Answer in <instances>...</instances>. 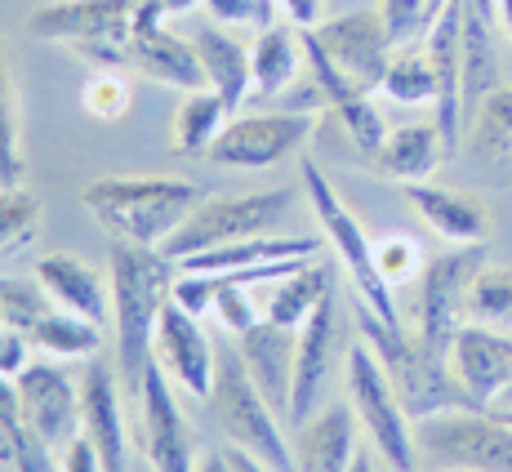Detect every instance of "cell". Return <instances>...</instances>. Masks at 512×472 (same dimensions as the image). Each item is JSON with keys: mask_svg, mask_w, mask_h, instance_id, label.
Returning a JSON list of instances; mask_svg holds the SVG:
<instances>
[{"mask_svg": "<svg viewBox=\"0 0 512 472\" xmlns=\"http://www.w3.org/2000/svg\"><path fill=\"white\" fill-rule=\"evenodd\" d=\"M290 205H294L290 188L210 196V201H196V210L187 214L183 228L161 250L170 259H187V254H205V250H219V245L250 241V236H268L290 214Z\"/></svg>", "mask_w": 512, "mask_h": 472, "instance_id": "8", "label": "cell"}, {"mask_svg": "<svg viewBox=\"0 0 512 472\" xmlns=\"http://www.w3.org/2000/svg\"><path fill=\"white\" fill-rule=\"evenodd\" d=\"M63 472H103V459H98L90 437H76L72 446L63 450Z\"/></svg>", "mask_w": 512, "mask_h": 472, "instance_id": "44", "label": "cell"}, {"mask_svg": "<svg viewBox=\"0 0 512 472\" xmlns=\"http://www.w3.org/2000/svg\"><path fill=\"white\" fill-rule=\"evenodd\" d=\"M374 259H379L388 285H401V281H410L419 272L423 254H419V245L410 241V236H383V241L374 245Z\"/></svg>", "mask_w": 512, "mask_h": 472, "instance_id": "43", "label": "cell"}, {"mask_svg": "<svg viewBox=\"0 0 512 472\" xmlns=\"http://www.w3.org/2000/svg\"><path fill=\"white\" fill-rule=\"evenodd\" d=\"M317 254V241L312 236H250V241H236V245H219V250H205V254H187L179 259L183 272H250V268H272V263L285 259H308Z\"/></svg>", "mask_w": 512, "mask_h": 472, "instance_id": "30", "label": "cell"}, {"mask_svg": "<svg viewBox=\"0 0 512 472\" xmlns=\"http://www.w3.org/2000/svg\"><path fill=\"white\" fill-rule=\"evenodd\" d=\"M379 14H383V23H388L392 45L410 49V45H419L423 36H428L437 9H432V0H383Z\"/></svg>", "mask_w": 512, "mask_h": 472, "instance_id": "39", "label": "cell"}, {"mask_svg": "<svg viewBox=\"0 0 512 472\" xmlns=\"http://www.w3.org/2000/svg\"><path fill=\"white\" fill-rule=\"evenodd\" d=\"M196 472H232L228 450H205V455L196 459Z\"/></svg>", "mask_w": 512, "mask_h": 472, "instance_id": "47", "label": "cell"}, {"mask_svg": "<svg viewBox=\"0 0 512 472\" xmlns=\"http://www.w3.org/2000/svg\"><path fill=\"white\" fill-rule=\"evenodd\" d=\"M446 139H441L437 121H410V125H397V130H388V139L383 147L374 152V165H379V174H388V179L397 183H423L437 174V165L446 161Z\"/></svg>", "mask_w": 512, "mask_h": 472, "instance_id": "29", "label": "cell"}, {"mask_svg": "<svg viewBox=\"0 0 512 472\" xmlns=\"http://www.w3.org/2000/svg\"><path fill=\"white\" fill-rule=\"evenodd\" d=\"M125 63L134 72L152 76L161 85H179V90H205V67L196 58V45L187 36L170 32L165 18L156 9H147L139 0V18H134V32L125 41Z\"/></svg>", "mask_w": 512, "mask_h": 472, "instance_id": "18", "label": "cell"}, {"mask_svg": "<svg viewBox=\"0 0 512 472\" xmlns=\"http://www.w3.org/2000/svg\"><path fill=\"white\" fill-rule=\"evenodd\" d=\"M495 410H499V415H504V419H508V424H512V406H495Z\"/></svg>", "mask_w": 512, "mask_h": 472, "instance_id": "51", "label": "cell"}, {"mask_svg": "<svg viewBox=\"0 0 512 472\" xmlns=\"http://www.w3.org/2000/svg\"><path fill=\"white\" fill-rule=\"evenodd\" d=\"M152 357L161 361V370L170 375L187 397L205 401L210 397V383H214V361H219V343L205 334L201 317L187 312L179 299L165 303L161 321H156V343H152Z\"/></svg>", "mask_w": 512, "mask_h": 472, "instance_id": "16", "label": "cell"}, {"mask_svg": "<svg viewBox=\"0 0 512 472\" xmlns=\"http://www.w3.org/2000/svg\"><path fill=\"white\" fill-rule=\"evenodd\" d=\"M36 228H41V196L27 192L23 183L18 188H0V259L32 245Z\"/></svg>", "mask_w": 512, "mask_h": 472, "instance_id": "37", "label": "cell"}, {"mask_svg": "<svg viewBox=\"0 0 512 472\" xmlns=\"http://www.w3.org/2000/svg\"><path fill=\"white\" fill-rule=\"evenodd\" d=\"M468 321L477 326H512V268L504 263H486L468 285Z\"/></svg>", "mask_w": 512, "mask_h": 472, "instance_id": "35", "label": "cell"}, {"mask_svg": "<svg viewBox=\"0 0 512 472\" xmlns=\"http://www.w3.org/2000/svg\"><path fill=\"white\" fill-rule=\"evenodd\" d=\"M139 18V0H45L32 14V36L54 45H125Z\"/></svg>", "mask_w": 512, "mask_h": 472, "instance_id": "13", "label": "cell"}, {"mask_svg": "<svg viewBox=\"0 0 512 472\" xmlns=\"http://www.w3.org/2000/svg\"><path fill=\"white\" fill-rule=\"evenodd\" d=\"M326 54L339 63L343 76L361 85L366 94H374L388 76V63H392V36H388V23H383L379 9H352V14H334V18H321L312 27Z\"/></svg>", "mask_w": 512, "mask_h": 472, "instance_id": "12", "label": "cell"}, {"mask_svg": "<svg viewBox=\"0 0 512 472\" xmlns=\"http://www.w3.org/2000/svg\"><path fill=\"white\" fill-rule=\"evenodd\" d=\"M0 161L23 174V156H18V90H14V67H9L5 36H0Z\"/></svg>", "mask_w": 512, "mask_h": 472, "instance_id": "40", "label": "cell"}, {"mask_svg": "<svg viewBox=\"0 0 512 472\" xmlns=\"http://www.w3.org/2000/svg\"><path fill=\"white\" fill-rule=\"evenodd\" d=\"M112 326H116V375L125 392L139 397L143 375L152 366V343L156 321H161L165 303L174 299V281H179V259L161 250V245H134L112 241Z\"/></svg>", "mask_w": 512, "mask_h": 472, "instance_id": "1", "label": "cell"}, {"mask_svg": "<svg viewBox=\"0 0 512 472\" xmlns=\"http://www.w3.org/2000/svg\"><path fill=\"white\" fill-rule=\"evenodd\" d=\"M210 23L219 27H268L277 23V0H201Z\"/></svg>", "mask_w": 512, "mask_h": 472, "instance_id": "42", "label": "cell"}, {"mask_svg": "<svg viewBox=\"0 0 512 472\" xmlns=\"http://www.w3.org/2000/svg\"><path fill=\"white\" fill-rule=\"evenodd\" d=\"M499 406H512V388H508V392H504V401H499Z\"/></svg>", "mask_w": 512, "mask_h": 472, "instance_id": "52", "label": "cell"}, {"mask_svg": "<svg viewBox=\"0 0 512 472\" xmlns=\"http://www.w3.org/2000/svg\"><path fill=\"white\" fill-rule=\"evenodd\" d=\"M464 9V112L504 85L499 67V36H508L499 0H459Z\"/></svg>", "mask_w": 512, "mask_h": 472, "instance_id": "20", "label": "cell"}, {"mask_svg": "<svg viewBox=\"0 0 512 472\" xmlns=\"http://www.w3.org/2000/svg\"><path fill=\"white\" fill-rule=\"evenodd\" d=\"M486 268V245H446L441 254L423 259L419 277V339L432 352L450 357L459 326L468 317V285Z\"/></svg>", "mask_w": 512, "mask_h": 472, "instance_id": "9", "label": "cell"}, {"mask_svg": "<svg viewBox=\"0 0 512 472\" xmlns=\"http://www.w3.org/2000/svg\"><path fill=\"white\" fill-rule=\"evenodd\" d=\"M299 174H303V188H308V196H312V210H317L321 232H326V241L334 245V263H343L348 281L357 285V299L366 303L370 312H379L388 326H401L392 285H388V277H383L379 259H374V241L366 236V228H361V219L348 210V201L334 192V183L326 179V170H321L312 156L303 161Z\"/></svg>", "mask_w": 512, "mask_h": 472, "instance_id": "5", "label": "cell"}, {"mask_svg": "<svg viewBox=\"0 0 512 472\" xmlns=\"http://www.w3.org/2000/svg\"><path fill=\"white\" fill-rule=\"evenodd\" d=\"M27 428H36L63 455L81 437V379L63 370V361H27L14 375Z\"/></svg>", "mask_w": 512, "mask_h": 472, "instance_id": "11", "label": "cell"}, {"mask_svg": "<svg viewBox=\"0 0 512 472\" xmlns=\"http://www.w3.org/2000/svg\"><path fill=\"white\" fill-rule=\"evenodd\" d=\"M187 41L196 45V58H201V67H205V85H210L236 116L245 98L254 94L250 45H241L232 36V27H219V23H201Z\"/></svg>", "mask_w": 512, "mask_h": 472, "instance_id": "27", "label": "cell"}, {"mask_svg": "<svg viewBox=\"0 0 512 472\" xmlns=\"http://www.w3.org/2000/svg\"><path fill=\"white\" fill-rule=\"evenodd\" d=\"M348 472H374V455H370V450H357V459H352Z\"/></svg>", "mask_w": 512, "mask_h": 472, "instance_id": "49", "label": "cell"}, {"mask_svg": "<svg viewBox=\"0 0 512 472\" xmlns=\"http://www.w3.org/2000/svg\"><path fill=\"white\" fill-rule=\"evenodd\" d=\"M317 116L299 112H236L219 130V139L210 143L205 161H214L219 170H272L290 152H299L312 134Z\"/></svg>", "mask_w": 512, "mask_h": 472, "instance_id": "10", "label": "cell"}, {"mask_svg": "<svg viewBox=\"0 0 512 472\" xmlns=\"http://www.w3.org/2000/svg\"><path fill=\"white\" fill-rule=\"evenodd\" d=\"M85 210L112 232V241L165 245L196 210L201 192L187 179H161V174H103L81 188Z\"/></svg>", "mask_w": 512, "mask_h": 472, "instance_id": "2", "label": "cell"}, {"mask_svg": "<svg viewBox=\"0 0 512 472\" xmlns=\"http://www.w3.org/2000/svg\"><path fill=\"white\" fill-rule=\"evenodd\" d=\"M277 5L294 27H317L326 18V0H277Z\"/></svg>", "mask_w": 512, "mask_h": 472, "instance_id": "45", "label": "cell"}, {"mask_svg": "<svg viewBox=\"0 0 512 472\" xmlns=\"http://www.w3.org/2000/svg\"><path fill=\"white\" fill-rule=\"evenodd\" d=\"M250 67H254V94L277 98L285 94L303 72V36L294 23H268L259 27L250 45Z\"/></svg>", "mask_w": 512, "mask_h": 472, "instance_id": "31", "label": "cell"}, {"mask_svg": "<svg viewBox=\"0 0 512 472\" xmlns=\"http://www.w3.org/2000/svg\"><path fill=\"white\" fill-rule=\"evenodd\" d=\"M139 410H143V455L152 472H196V437L192 424L183 419L179 401L170 392V375L161 370V361L152 357L139 388Z\"/></svg>", "mask_w": 512, "mask_h": 472, "instance_id": "15", "label": "cell"}, {"mask_svg": "<svg viewBox=\"0 0 512 472\" xmlns=\"http://www.w3.org/2000/svg\"><path fill=\"white\" fill-rule=\"evenodd\" d=\"M259 294H263L259 299L263 321L285 326V330H299L321 303L334 299V263L321 259V254H312V259L294 263L285 277L259 285Z\"/></svg>", "mask_w": 512, "mask_h": 472, "instance_id": "25", "label": "cell"}, {"mask_svg": "<svg viewBox=\"0 0 512 472\" xmlns=\"http://www.w3.org/2000/svg\"><path fill=\"white\" fill-rule=\"evenodd\" d=\"M125 383L116 375V361L90 357L81 370V437L94 441L103 472H130V437H125L121 410Z\"/></svg>", "mask_w": 512, "mask_h": 472, "instance_id": "17", "label": "cell"}, {"mask_svg": "<svg viewBox=\"0 0 512 472\" xmlns=\"http://www.w3.org/2000/svg\"><path fill=\"white\" fill-rule=\"evenodd\" d=\"M27 343L41 348L45 357H54V361H90V357H98V348H103V326L76 317V312L49 308L45 317L32 326Z\"/></svg>", "mask_w": 512, "mask_h": 472, "instance_id": "33", "label": "cell"}, {"mask_svg": "<svg viewBox=\"0 0 512 472\" xmlns=\"http://www.w3.org/2000/svg\"><path fill=\"white\" fill-rule=\"evenodd\" d=\"M423 49H428L432 76H437V98H432V121H437L441 139H446V152H455L464 143V9L459 0H450L437 18H432L428 36H423Z\"/></svg>", "mask_w": 512, "mask_h": 472, "instance_id": "14", "label": "cell"}, {"mask_svg": "<svg viewBox=\"0 0 512 472\" xmlns=\"http://www.w3.org/2000/svg\"><path fill=\"white\" fill-rule=\"evenodd\" d=\"M415 472V468H410ZM423 472H468V468H423Z\"/></svg>", "mask_w": 512, "mask_h": 472, "instance_id": "50", "label": "cell"}, {"mask_svg": "<svg viewBox=\"0 0 512 472\" xmlns=\"http://www.w3.org/2000/svg\"><path fill=\"white\" fill-rule=\"evenodd\" d=\"M18 183H23V174H18L14 165H5V161H0V188H18Z\"/></svg>", "mask_w": 512, "mask_h": 472, "instance_id": "48", "label": "cell"}, {"mask_svg": "<svg viewBox=\"0 0 512 472\" xmlns=\"http://www.w3.org/2000/svg\"><path fill=\"white\" fill-rule=\"evenodd\" d=\"M54 308L36 281L0 277V375H18L27 366V334Z\"/></svg>", "mask_w": 512, "mask_h": 472, "instance_id": "28", "label": "cell"}, {"mask_svg": "<svg viewBox=\"0 0 512 472\" xmlns=\"http://www.w3.org/2000/svg\"><path fill=\"white\" fill-rule=\"evenodd\" d=\"M468 152L486 165H512V85H499L468 112Z\"/></svg>", "mask_w": 512, "mask_h": 472, "instance_id": "32", "label": "cell"}, {"mask_svg": "<svg viewBox=\"0 0 512 472\" xmlns=\"http://www.w3.org/2000/svg\"><path fill=\"white\" fill-rule=\"evenodd\" d=\"M334 299H326L299 330H294V388H290V424H308L312 406L321 397V383L330 375V357H334Z\"/></svg>", "mask_w": 512, "mask_h": 472, "instance_id": "22", "label": "cell"}, {"mask_svg": "<svg viewBox=\"0 0 512 472\" xmlns=\"http://www.w3.org/2000/svg\"><path fill=\"white\" fill-rule=\"evenodd\" d=\"M232 121V107L205 85V90H187L179 116H174V147L183 156L210 152V143L219 139V130Z\"/></svg>", "mask_w": 512, "mask_h": 472, "instance_id": "34", "label": "cell"}, {"mask_svg": "<svg viewBox=\"0 0 512 472\" xmlns=\"http://www.w3.org/2000/svg\"><path fill=\"white\" fill-rule=\"evenodd\" d=\"M406 192L410 210L428 223L441 241L450 245H486V232H490V214L477 196L459 192V188H441V183L423 179V183H401Z\"/></svg>", "mask_w": 512, "mask_h": 472, "instance_id": "24", "label": "cell"}, {"mask_svg": "<svg viewBox=\"0 0 512 472\" xmlns=\"http://www.w3.org/2000/svg\"><path fill=\"white\" fill-rule=\"evenodd\" d=\"M343 383H348V401L357 410V424L366 428L374 455H383V464L392 472H410L419 459L415 450V419L406 415L397 388H392L383 361L374 357L366 339H357L343 361Z\"/></svg>", "mask_w": 512, "mask_h": 472, "instance_id": "6", "label": "cell"}, {"mask_svg": "<svg viewBox=\"0 0 512 472\" xmlns=\"http://www.w3.org/2000/svg\"><path fill=\"white\" fill-rule=\"evenodd\" d=\"M450 370L481 410H495L512 388V334L464 321L450 343Z\"/></svg>", "mask_w": 512, "mask_h": 472, "instance_id": "19", "label": "cell"}, {"mask_svg": "<svg viewBox=\"0 0 512 472\" xmlns=\"http://www.w3.org/2000/svg\"><path fill=\"white\" fill-rule=\"evenodd\" d=\"M357 330L374 348V357L383 361L401 406H406V415L415 419V424L419 419H432V415H446V410H481L464 392V383L455 379L450 357L432 352L419 334H406V326H388V321H383L379 312H370L361 299H357Z\"/></svg>", "mask_w": 512, "mask_h": 472, "instance_id": "3", "label": "cell"}, {"mask_svg": "<svg viewBox=\"0 0 512 472\" xmlns=\"http://www.w3.org/2000/svg\"><path fill=\"white\" fill-rule=\"evenodd\" d=\"M379 90L388 94L392 103H401V107L432 103V98H437V76H432L428 49H415V45H410V49H401V54H392L388 76H383Z\"/></svg>", "mask_w": 512, "mask_h": 472, "instance_id": "36", "label": "cell"}, {"mask_svg": "<svg viewBox=\"0 0 512 472\" xmlns=\"http://www.w3.org/2000/svg\"><path fill=\"white\" fill-rule=\"evenodd\" d=\"M294 472H348L357 459V410L352 401H334L308 424L294 428Z\"/></svg>", "mask_w": 512, "mask_h": 472, "instance_id": "23", "label": "cell"}, {"mask_svg": "<svg viewBox=\"0 0 512 472\" xmlns=\"http://www.w3.org/2000/svg\"><path fill=\"white\" fill-rule=\"evenodd\" d=\"M334 116H339L343 130H348V139L357 143L366 156H374L383 147V139H388V121H383V112L374 107L370 94H357V98H348V103H339Z\"/></svg>", "mask_w": 512, "mask_h": 472, "instance_id": "38", "label": "cell"}, {"mask_svg": "<svg viewBox=\"0 0 512 472\" xmlns=\"http://www.w3.org/2000/svg\"><path fill=\"white\" fill-rule=\"evenodd\" d=\"M232 339L245 357V370L259 383V392L285 419L290 415V388H294V330L259 321V326H250L245 334H232Z\"/></svg>", "mask_w": 512, "mask_h": 472, "instance_id": "26", "label": "cell"}, {"mask_svg": "<svg viewBox=\"0 0 512 472\" xmlns=\"http://www.w3.org/2000/svg\"><path fill=\"white\" fill-rule=\"evenodd\" d=\"M36 285L63 312H76V317L98 321V326L112 317V281L98 277L81 254H67V250L41 254L36 259Z\"/></svg>", "mask_w": 512, "mask_h": 472, "instance_id": "21", "label": "cell"}, {"mask_svg": "<svg viewBox=\"0 0 512 472\" xmlns=\"http://www.w3.org/2000/svg\"><path fill=\"white\" fill-rule=\"evenodd\" d=\"M81 103L90 116H98V121H121V116L130 112L134 94H130V85L121 81V72H94L90 81H85Z\"/></svg>", "mask_w": 512, "mask_h": 472, "instance_id": "41", "label": "cell"}, {"mask_svg": "<svg viewBox=\"0 0 512 472\" xmlns=\"http://www.w3.org/2000/svg\"><path fill=\"white\" fill-rule=\"evenodd\" d=\"M415 450L428 468L512 472V424L499 410H446L415 424Z\"/></svg>", "mask_w": 512, "mask_h": 472, "instance_id": "7", "label": "cell"}, {"mask_svg": "<svg viewBox=\"0 0 512 472\" xmlns=\"http://www.w3.org/2000/svg\"><path fill=\"white\" fill-rule=\"evenodd\" d=\"M205 406H210L219 432L228 437V446L263 459V464L277 472H294V446L281 428V415L272 410V401L263 397L254 375L245 370L236 339L219 343V361H214V383H210Z\"/></svg>", "mask_w": 512, "mask_h": 472, "instance_id": "4", "label": "cell"}, {"mask_svg": "<svg viewBox=\"0 0 512 472\" xmlns=\"http://www.w3.org/2000/svg\"><path fill=\"white\" fill-rule=\"evenodd\" d=\"M223 450H228V464H232V472H277V468L263 464V459L245 455V450H236V446H223Z\"/></svg>", "mask_w": 512, "mask_h": 472, "instance_id": "46", "label": "cell"}]
</instances>
